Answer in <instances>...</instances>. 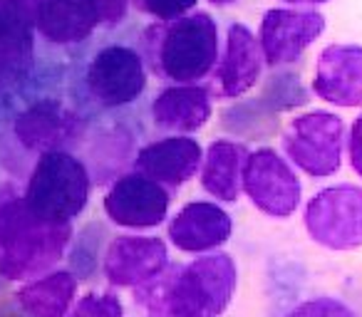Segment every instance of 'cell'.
Returning <instances> with one entry per match:
<instances>
[{
    "mask_svg": "<svg viewBox=\"0 0 362 317\" xmlns=\"http://www.w3.org/2000/svg\"><path fill=\"white\" fill-rule=\"evenodd\" d=\"M283 317H362V315L352 305L337 300V297L317 295L296 302V305L283 312Z\"/></svg>",
    "mask_w": 362,
    "mask_h": 317,
    "instance_id": "obj_25",
    "label": "cell"
},
{
    "mask_svg": "<svg viewBox=\"0 0 362 317\" xmlns=\"http://www.w3.org/2000/svg\"><path fill=\"white\" fill-rule=\"evenodd\" d=\"M283 151L293 167L308 177L325 179L340 169L345 149V124L337 114L315 109L300 114L283 131Z\"/></svg>",
    "mask_w": 362,
    "mask_h": 317,
    "instance_id": "obj_6",
    "label": "cell"
},
{
    "mask_svg": "<svg viewBox=\"0 0 362 317\" xmlns=\"http://www.w3.org/2000/svg\"><path fill=\"white\" fill-rule=\"evenodd\" d=\"M209 3H211V6L223 8V6H233V3H236V0H209Z\"/></svg>",
    "mask_w": 362,
    "mask_h": 317,
    "instance_id": "obj_32",
    "label": "cell"
},
{
    "mask_svg": "<svg viewBox=\"0 0 362 317\" xmlns=\"http://www.w3.org/2000/svg\"><path fill=\"white\" fill-rule=\"evenodd\" d=\"M313 92L335 107H362V45H327L317 55Z\"/></svg>",
    "mask_w": 362,
    "mask_h": 317,
    "instance_id": "obj_17",
    "label": "cell"
},
{
    "mask_svg": "<svg viewBox=\"0 0 362 317\" xmlns=\"http://www.w3.org/2000/svg\"><path fill=\"white\" fill-rule=\"evenodd\" d=\"M72 243V223H47L28 208L23 193L0 189V277L30 280L47 273Z\"/></svg>",
    "mask_w": 362,
    "mask_h": 317,
    "instance_id": "obj_3",
    "label": "cell"
},
{
    "mask_svg": "<svg viewBox=\"0 0 362 317\" xmlns=\"http://www.w3.org/2000/svg\"><path fill=\"white\" fill-rule=\"evenodd\" d=\"M92 196V174L70 149L42 151L28 177V208L47 223H72Z\"/></svg>",
    "mask_w": 362,
    "mask_h": 317,
    "instance_id": "obj_4",
    "label": "cell"
},
{
    "mask_svg": "<svg viewBox=\"0 0 362 317\" xmlns=\"http://www.w3.org/2000/svg\"><path fill=\"white\" fill-rule=\"evenodd\" d=\"M221 126L241 139H263L278 129V114L261 104V100H246L223 109Z\"/></svg>",
    "mask_w": 362,
    "mask_h": 317,
    "instance_id": "obj_22",
    "label": "cell"
},
{
    "mask_svg": "<svg viewBox=\"0 0 362 317\" xmlns=\"http://www.w3.org/2000/svg\"><path fill=\"white\" fill-rule=\"evenodd\" d=\"M241 189L253 206L271 218L293 216L303 198L300 179L296 177L291 164L271 146H261L248 154Z\"/></svg>",
    "mask_w": 362,
    "mask_h": 317,
    "instance_id": "obj_8",
    "label": "cell"
},
{
    "mask_svg": "<svg viewBox=\"0 0 362 317\" xmlns=\"http://www.w3.org/2000/svg\"><path fill=\"white\" fill-rule=\"evenodd\" d=\"M16 136L30 151L65 149L82 136V119L60 100H37L18 114Z\"/></svg>",
    "mask_w": 362,
    "mask_h": 317,
    "instance_id": "obj_15",
    "label": "cell"
},
{
    "mask_svg": "<svg viewBox=\"0 0 362 317\" xmlns=\"http://www.w3.org/2000/svg\"><path fill=\"white\" fill-rule=\"evenodd\" d=\"M204 149L194 136L171 134L144 144L134 156V172L159 181L166 189H176L194 179L202 169Z\"/></svg>",
    "mask_w": 362,
    "mask_h": 317,
    "instance_id": "obj_13",
    "label": "cell"
},
{
    "mask_svg": "<svg viewBox=\"0 0 362 317\" xmlns=\"http://www.w3.org/2000/svg\"><path fill=\"white\" fill-rule=\"evenodd\" d=\"M305 231L322 248L355 251L362 246V186L340 184L317 191L305 206Z\"/></svg>",
    "mask_w": 362,
    "mask_h": 317,
    "instance_id": "obj_7",
    "label": "cell"
},
{
    "mask_svg": "<svg viewBox=\"0 0 362 317\" xmlns=\"http://www.w3.org/2000/svg\"><path fill=\"white\" fill-rule=\"evenodd\" d=\"M80 82L82 95L97 112H122L144 97L149 72L139 45L119 37L100 42L90 52Z\"/></svg>",
    "mask_w": 362,
    "mask_h": 317,
    "instance_id": "obj_5",
    "label": "cell"
},
{
    "mask_svg": "<svg viewBox=\"0 0 362 317\" xmlns=\"http://www.w3.org/2000/svg\"><path fill=\"white\" fill-rule=\"evenodd\" d=\"M263 55L258 37L243 23H231L226 28V45L218 55L214 82L216 95L223 100H236L258 85L263 75Z\"/></svg>",
    "mask_w": 362,
    "mask_h": 317,
    "instance_id": "obj_14",
    "label": "cell"
},
{
    "mask_svg": "<svg viewBox=\"0 0 362 317\" xmlns=\"http://www.w3.org/2000/svg\"><path fill=\"white\" fill-rule=\"evenodd\" d=\"M95 8H97V16H100V28L117 30L127 20L129 0H95Z\"/></svg>",
    "mask_w": 362,
    "mask_h": 317,
    "instance_id": "obj_28",
    "label": "cell"
},
{
    "mask_svg": "<svg viewBox=\"0 0 362 317\" xmlns=\"http://www.w3.org/2000/svg\"><path fill=\"white\" fill-rule=\"evenodd\" d=\"M238 270L228 253H204L189 265H166L136 287L151 317H218L231 305Z\"/></svg>",
    "mask_w": 362,
    "mask_h": 317,
    "instance_id": "obj_1",
    "label": "cell"
},
{
    "mask_svg": "<svg viewBox=\"0 0 362 317\" xmlns=\"http://www.w3.org/2000/svg\"><path fill=\"white\" fill-rule=\"evenodd\" d=\"M214 112V92L206 85H166L151 100L149 116L159 131L194 134Z\"/></svg>",
    "mask_w": 362,
    "mask_h": 317,
    "instance_id": "obj_18",
    "label": "cell"
},
{
    "mask_svg": "<svg viewBox=\"0 0 362 317\" xmlns=\"http://www.w3.org/2000/svg\"><path fill=\"white\" fill-rule=\"evenodd\" d=\"M199 0H129V6L141 16H149L159 23L176 20L197 8Z\"/></svg>",
    "mask_w": 362,
    "mask_h": 317,
    "instance_id": "obj_27",
    "label": "cell"
},
{
    "mask_svg": "<svg viewBox=\"0 0 362 317\" xmlns=\"http://www.w3.org/2000/svg\"><path fill=\"white\" fill-rule=\"evenodd\" d=\"M75 297L77 277L70 270H50L21 287L13 300L33 317H67Z\"/></svg>",
    "mask_w": 362,
    "mask_h": 317,
    "instance_id": "obj_20",
    "label": "cell"
},
{
    "mask_svg": "<svg viewBox=\"0 0 362 317\" xmlns=\"http://www.w3.org/2000/svg\"><path fill=\"white\" fill-rule=\"evenodd\" d=\"M169 265V248L159 236H117L102 256V273L115 287H139Z\"/></svg>",
    "mask_w": 362,
    "mask_h": 317,
    "instance_id": "obj_12",
    "label": "cell"
},
{
    "mask_svg": "<svg viewBox=\"0 0 362 317\" xmlns=\"http://www.w3.org/2000/svg\"><path fill=\"white\" fill-rule=\"evenodd\" d=\"M67 317H124V307L115 292H87L70 307Z\"/></svg>",
    "mask_w": 362,
    "mask_h": 317,
    "instance_id": "obj_26",
    "label": "cell"
},
{
    "mask_svg": "<svg viewBox=\"0 0 362 317\" xmlns=\"http://www.w3.org/2000/svg\"><path fill=\"white\" fill-rule=\"evenodd\" d=\"M261 104L266 109H271L273 114H281V112H291L296 107H303L310 102V95H308L305 85L300 82L298 72H273L271 77L266 80L261 92Z\"/></svg>",
    "mask_w": 362,
    "mask_h": 317,
    "instance_id": "obj_23",
    "label": "cell"
},
{
    "mask_svg": "<svg viewBox=\"0 0 362 317\" xmlns=\"http://www.w3.org/2000/svg\"><path fill=\"white\" fill-rule=\"evenodd\" d=\"M45 42L70 47L87 42L100 28L95 0H18Z\"/></svg>",
    "mask_w": 362,
    "mask_h": 317,
    "instance_id": "obj_11",
    "label": "cell"
},
{
    "mask_svg": "<svg viewBox=\"0 0 362 317\" xmlns=\"http://www.w3.org/2000/svg\"><path fill=\"white\" fill-rule=\"evenodd\" d=\"M231 233L233 218L228 216L226 208L211 201H192L176 211L166 236H169L171 246L179 248L181 253L204 256V253L226 246Z\"/></svg>",
    "mask_w": 362,
    "mask_h": 317,
    "instance_id": "obj_16",
    "label": "cell"
},
{
    "mask_svg": "<svg viewBox=\"0 0 362 317\" xmlns=\"http://www.w3.org/2000/svg\"><path fill=\"white\" fill-rule=\"evenodd\" d=\"M327 20L317 11H296V8H271L261 18L258 47L263 62L273 70L296 65L303 52L325 32Z\"/></svg>",
    "mask_w": 362,
    "mask_h": 317,
    "instance_id": "obj_10",
    "label": "cell"
},
{
    "mask_svg": "<svg viewBox=\"0 0 362 317\" xmlns=\"http://www.w3.org/2000/svg\"><path fill=\"white\" fill-rule=\"evenodd\" d=\"M291 6H320V3H327V0H286Z\"/></svg>",
    "mask_w": 362,
    "mask_h": 317,
    "instance_id": "obj_31",
    "label": "cell"
},
{
    "mask_svg": "<svg viewBox=\"0 0 362 317\" xmlns=\"http://www.w3.org/2000/svg\"><path fill=\"white\" fill-rule=\"evenodd\" d=\"M156 77L174 85H199L216 70L221 55L216 18L194 11L166 23H151L136 40Z\"/></svg>",
    "mask_w": 362,
    "mask_h": 317,
    "instance_id": "obj_2",
    "label": "cell"
},
{
    "mask_svg": "<svg viewBox=\"0 0 362 317\" xmlns=\"http://www.w3.org/2000/svg\"><path fill=\"white\" fill-rule=\"evenodd\" d=\"M251 151L246 144L231 139H216L206 149L199 177H202V189L209 196L218 198L223 203H236L241 196V179L243 167Z\"/></svg>",
    "mask_w": 362,
    "mask_h": 317,
    "instance_id": "obj_19",
    "label": "cell"
},
{
    "mask_svg": "<svg viewBox=\"0 0 362 317\" xmlns=\"http://www.w3.org/2000/svg\"><path fill=\"white\" fill-rule=\"evenodd\" d=\"M347 156H350L352 172L362 179V114L357 116L350 126V136H347Z\"/></svg>",
    "mask_w": 362,
    "mask_h": 317,
    "instance_id": "obj_29",
    "label": "cell"
},
{
    "mask_svg": "<svg viewBox=\"0 0 362 317\" xmlns=\"http://www.w3.org/2000/svg\"><path fill=\"white\" fill-rule=\"evenodd\" d=\"M35 28L18 0H0V72H23L35 57Z\"/></svg>",
    "mask_w": 362,
    "mask_h": 317,
    "instance_id": "obj_21",
    "label": "cell"
},
{
    "mask_svg": "<svg viewBox=\"0 0 362 317\" xmlns=\"http://www.w3.org/2000/svg\"><path fill=\"white\" fill-rule=\"evenodd\" d=\"M0 317H33V315H28L16 300H8L0 305Z\"/></svg>",
    "mask_w": 362,
    "mask_h": 317,
    "instance_id": "obj_30",
    "label": "cell"
},
{
    "mask_svg": "<svg viewBox=\"0 0 362 317\" xmlns=\"http://www.w3.org/2000/svg\"><path fill=\"white\" fill-rule=\"evenodd\" d=\"M102 226L100 223H90L85 231L77 236V243L70 253V273L77 277V280H87V277L95 275L97 263H102Z\"/></svg>",
    "mask_w": 362,
    "mask_h": 317,
    "instance_id": "obj_24",
    "label": "cell"
},
{
    "mask_svg": "<svg viewBox=\"0 0 362 317\" xmlns=\"http://www.w3.org/2000/svg\"><path fill=\"white\" fill-rule=\"evenodd\" d=\"M105 216L110 223L132 231L156 228L166 221L171 208V191L139 172H127L115 179L105 193Z\"/></svg>",
    "mask_w": 362,
    "mask_h": 317,
    "instance_id": "obj_9",
    "label": "cell"
}]
</instances>
